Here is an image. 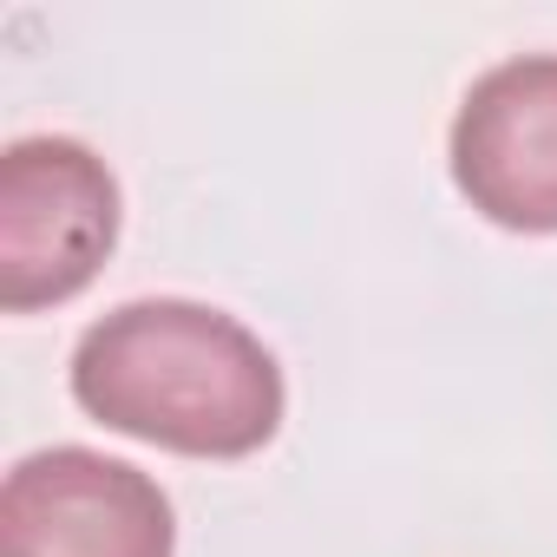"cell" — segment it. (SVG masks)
Returning a JSON list of instances; mask_svg holds the SVG:
<instances>
[{
	"mask_svg": "<svg viewBox=\"0 0 557 557\" xmlns=\"http://www.w3.org/2000/svg\"><path fill=\"white\" fill-rule=\"evenodd\" d=\"M73 400L184 459H249L283 426V368L223 309L145 296L99 315L73 348Z\"/></svg>",
	"mask_w": 557,
	"mask_h": 557,
	"instance_id": "obj_1",
	"label": "cell"
},
{
	"mask_svg": "<svg viewBox=\"0 0 557 557\" xmlns=\"http://www.w3.org/2000/svg\"><path fill=\"white\" fill-rule=\"evenodd\" d=\"M119 243V177L79 138H14L0 151V309L73 302Z\"/></svg>",
	"mask_w": 557,
	"mask_h": 557,
	"instance_id": "obj_2",
	"label": "cell"
},
{
	"mask_svg": "<svg viewBox=\"0 0 557 557\" xmlns=\"http://www.w3.org/2000/svg\"><path fill=\"white\" fill-rule=\"evenodd\" d=\"M177 518L151 472L92 446H47L0 479V557H171Z\"/></svg>",
	"mask_w": 557,
	"mask_h": 557,
	"instance_id": "obj_3",
	"label": "cell"
},
{
	"mask_svg": "<svg viewBox=\"0 0 557 557\" xmlns=\"http://www.w3.org/2000/svg\"><path fill=\"white\" fill-rule=\"evenodd\" d=\"M459 197L518 236H557V53H518L472 79L453 119Z\"/></svg>",
	"mask_w": 557,
	"mask_h": 557,
	"instance_id": "obj_4",
	"label": "cell"
}]
</instances>
